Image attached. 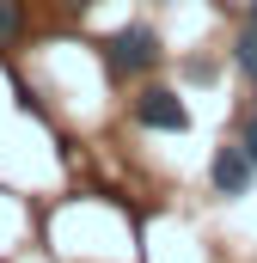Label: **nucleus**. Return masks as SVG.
<instances>
[{"mask_svg": "<svg viewBox=\"0 0 257 263\" xmlns=\"http://www.w3.org/2000/svg\"><path fill=\"white\" fill-rule=\"evenodd\" d=\"M233 141L245 147V159L257 165V104H251V110H239V135H233Z\"/></svg>", "mask_w": 257, "mask_h": 263, "instance_id": "obj_6", "label": "nucleus"}, {"mask_svg": "<svg viewBox=\"0 0 257 263\" xmlns=\"http://www.w3.org/2000/svg\"><path fill=\"white\" fill-rule=\"evenodd\" d=\"M214 73H221V62H214V55H190V62H184V80H202V86H208Z\"/></svg>", "mask_w": 257, "mask_h": 263, "instance_id": "obj_7", "label": "nucleus"}, {"mask_svg": "<svg viewBox=\"0 0 257 263\" xmlns=\"http://www.w3.org/2000/svg\"><path fill=\"white\" fill-rule=\"evenodd\" d=\"M227 62H233V67H239V73L257 86V25H239V31H233V49H227Z\"/></svg>", "mask_w": 257, "mask_h": 263, "instance_id": "obj_5", "label": "nucleus"}, {"mask_svg": "<svg viewBox=\"0 0 257 263\" xmlns=\"http://www.w3.org/2000/svg\"><path fill=\"white\" fill-rule=\"evenodd\" d=\"M31 37V0H0V55Z\"/></svg>", "mask_w": 257, "mask_h": 263, "instance_id": "obj_4", "label": "nucleus"}, {"mask_svg": "<svg viewBox=\"0 0 257 263\" xmlns=\"http://www.w3.org/2000/svg\"><path fill=\"white\" fill-rule=\"evenodd\" d=\"M92 49H98V67H104L111 86H135V80L159 73V62H166V37H159L153 18H128L123 31L98 37Z\"/></svg>", "mask_w": 257, "mask_h": 263, "instance_id": "obj_1", "label": "nucleus"}, {"mask_svg": "<svg viewBox=\"0 0 257 263\" xmlns=\"http://www.w3.org/2000/svg\"><path fill=\"white\" fill-rule=\"evenodd\" d=\"M67 6H74V12H86V6H92V0H67Z\"/></svg>", "mask_w": 257, "mask_h": 263, "instance_id": "obj_9", "label": "nucleus"}, {"mask_svg": "<svg viewBox=\"0 0 257 263\" xmlns=\"http://www.w3.org/2000/svg\"><path fill=\"white\" fill-rule=\"evenodd\" d=\"M208 184H214V196H227V202L251 196V184H257V165L245 159V147H239V141L214 147V159H208Z\"/></svg>", "mask_w": 257, "mask_h": 263, "instance_id": "obj_3", "label": "nucleus"}, {"mask_svg": "<svg viewBox=\"0 0 257 263\" xmlns=\"http://www.w3.org/2000/svg\"><path fill=\"white\" fill-rule=\"evenodd\" d=\"M128 117H135L141 129H153V135H184L190 129V104H184V92L166 86V80H147V86L128 98Z\"/></svg>", "mask_w": 257, "mask_h": 263, "instance_id": "obj_2", "label": "nucleus"}, {"mask_svg": "<svg viewBox=\"0 0 257 263\" xmlns=\"http://www.w3.org/2000/svg\"><path fill=\"white\" fill-rule=\"evenodd\" d=\"M245 25H257V0H245Z\"/></svg>", "mask_w": 257, "mask_h": 263, "instance_id": "obj_8", "label": "nucleus"}]
</instances>
